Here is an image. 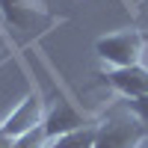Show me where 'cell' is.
I'll list each match as a JSON object with an SVG mask.
<instances>
[{"label":"cell","instance_id":"obj_1","mask_svg":"<svg viewBox=\"0 0 148 148\" xmlns=\"http://www.w3.org/2000/svg\"><path fill=\"white\" fill-rule=\"evenodd\" d=\"M145 136H148L145 125L125 104H119V107H113L101 121H98L95 148H139V142Z\"/></svg>","mask_w":148,"mask_h":148},{"label":"cell","instance_id":"obj_2","mask_svg":"<svg viewBox=\"0 0 148 148\" xmlns=\"http://www.w3.org/2000/svg\"><path fill=\"white\" fill-rule=\"evenodd\" d=\"M142 51H145V36L139 30H119L101 36L95 42V53L104 59L110 68H130L142 62Z\"/></svg>","mask_w":148,"mask_h":148},{"label":"cell","instance_id":"obj_3","mask_svg":"<svg viewBox=\"0 0 148 148\" xmlns=\"http://www.w3.org/2000/svg\"><path fill=\"white\" fill-rule=\"evenodd\" d=\"M45 116H47V110H45V98L39 95V92H30L24 101L12 110V113L0 121V130L6 133V136H12V139H18L21 133H27V130H33L36 125H42L45 121Z\"/></svg>","mask_w":148,"mask_h":148},{"label":"cell","instance_id":"obj_4","mask_svg":"<svg viewBox=\"0 0 148 148\" xmlns=\"http://www.w3.org/2000/svg\"><path fill=\"white\" fill-rule=\"evenodd\" d=\"M0 12L15 30H30V33H36L42 24L56 21L39 0H0Z\"/></svg>","mask_w":148,"mask_h":148},{"label":"cell","instance_id":"obj_5","mask_svg":"<svg viewBox=\"0 0 148 148\" xmlns=\"http://www.w3.org/2000/svg\"><path fill=\"white\" fill-rule=\"evenodd\" d=\"M101 83L116 89L121 98H139V95H148V68L142 62L130 68H107L101 71Z\"/></svg>","mask_w":148,"mask_h":148},{"label":"cell","instance_id":"obj_6","mask_svg":"<svg viewBox=\"0 0 148 148\" xmlns=\"http://www.w3.org/2000/svg\"><path fill=\"white\" fill-rule=\"evenodd\" d=\"M92 121L95 119H86L83 113H77L71 101L59 98V101L47 110V116H45V130H47L51 139H59V136H65V133H74V130H80L86 125H92Z\"/></svg>","mask_w":148,"mask_h":148},{"label":"cell","instance_id":"obj_7","mask_svg":"<svg viewBox=\"0 0 148 148\" xmlns=\"http://www.w3.org/2000/svg\"><path fill=\"white\" fill-rule=\"evenodd\" d=\"M47 142H51V136H47L45 121H42V125H36L33 130L21 133V136L15 139V145H12V148H47Z\"/></svg>","mask_w":148,"mask_h":148},{"label":"cell","instance_id":"obj_8","mask_svg":"<svg viewBox=\"0 0 148 148\" xmlns=\"http://www.w3.org/2000/svg\"><path fill=\"white\" fill-rule=\"evenodd\" d=\"M125 107H127L130 113L142 121V125H145V130H148V95H139V98H125Z\"/></svg>","mask_w":148,"mask_h":148},{"label":"cell","instance_id":"obj_9","mask_svg":"<svg viewBox=\"0 0 148 148\" xmlns=\"http://www.w3.org/2000/svg\"><path fill=\"white\" fill-rule=\"evenodd\" d=\"M12 145H15V139H12V136H6V133L0 130V148H12Z\"/></svg>","mask_w":148,"mask_h":148},{"label":"cell","instance_id":"obj_10","mask_svg":"<svg viewBox=\"0 0 148 148\" xmlns=\"http://www.w3.org/2000/svg\"><path fill=\"white\" fill-rule=\"evenodd\" d=\"M6 47H9V42H6V36L0 33V53H6Z\"/></svg>","mask_w":148,"mask_h":148}]
</instances>
